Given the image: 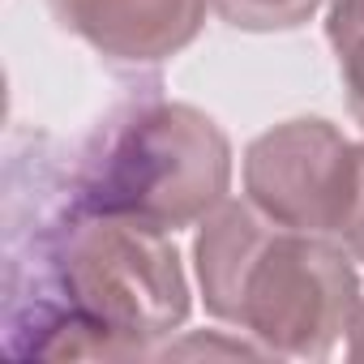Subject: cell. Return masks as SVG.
<instances>
[{"instance_id":"obj_7","label":"cell","mask_w":364,"mask_h":364,"mask_svg":"<svg viewBox=\"0 0 364 364\" xmlns=\"http://www.w3.org/2000/svg\"><path fill=\"white\" fill-rule=\"evenodd\" d=\"M317 5L321 0H215L219 18L240 31H291Z\"/></svg>"},{"instance_id":"obj_2","label":"cell","mask_w":364,"mask_h":364,"mask_svg":"<svg viewBox=\"0 0 364 364\" xmlns=\"http://www.w3.org/2000/svg\"><path fill=\"white\" fill-rule=\"evenodd\" d=\"M228 137L185 103H150L112 120L77 171V210L176 232L223 206Z\"/></svg>"},{"instance_id":"obj_3","label":"cell","mask_w":364,"mask_h":364,"mask_svg":"<svg viewBox=\"0 0 364 364\" xmlns=\"http://www.w3.org/2000/svg\"><path fill=\"white\" fill-rule=\"evenodd\" d=\"M60 313H69L99 355H146V343L189 317V287L167 232L86 215L52 249Z\"/></svg>"},{"instance_id":"obj_6","label":"cell","mask_w":364,"mask_h":364,"mask_svg":"<svg viewBox=\"0 0 364 364\" xmlns=\"http://www.w3.org/2000/svg\"><path fill=\"white\" fill-rule=\"evenodd\" d=\"M326 31H330L334 56H338V73L347 82L351 112L364 124V0H334Z\"/></svg>"},{"instance_id":"obj_9","label":"cell","mask_w":364,"mask_h":364,"mask_svg":"<svg viewBox=\"0 0 364 364\" xmlns=\"http://www.w3.org/2000/svg\"><path fill=\"white\" fill-rule=\"evenodd\" d=\"M347 355H351V360H364V304H360V313H355V321H351V343H347Z\"/></svg>"},{"instance_id":"obj_1","label":"cell","mask_w":364,"mask_h":364,"mask_svg":"<svg viewBox=\"0 0 364 364\" xmlns=\"http://www.w3.org/2000/svg\"><path fill=\"white\" fill-rule=\"evenodd\" d=\"M206 309L270 355L321 360L360 313V283L321 232H296L257 206L223 202L198 236Z\"/></svg>"},{"instance_id":"obj_8","label":"cell","mask_w":364,"mask_h":364,"mask_svg":"<svg viewBox=\"0 0 364 364\" xmlns=\"http://www.w3.org/2000/svg\"><path fill=\"white\" fill-rule=\"evenodd\" d=\"M351 253L364 262V146H360V185H355V202H351V215H347V228H343Z\"/></svg>"},{"instance_id":"obj_5","label":"cell","mask_w":364,"mask_h":364,"mask_svg":"<svg viewBox=\"0 0 364 364\" xmlns=\"http://www.w3.org/2000/svg\"><path fill=\"white\" fill-rule=\"evenodd\" d=\"M60 26L112 60L150 65L180 52L206 18V0H52Z\"/></svg>"},{"instance_id":"obj_4","label":"cell","mask_w":364,"mask_h":364,"mask_svg":"<svg viewBox=\"0 0 364 364\" xmlns=\"http://www.w3.org/2000/svg\"><path fill=\"white\" fill-rule=\"evenodd\" d=\"M360 185V150L326 120H291L245 154V189L279 228L343 232Z\"/></svg>"}]
</instances>
